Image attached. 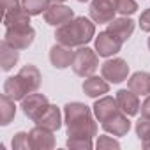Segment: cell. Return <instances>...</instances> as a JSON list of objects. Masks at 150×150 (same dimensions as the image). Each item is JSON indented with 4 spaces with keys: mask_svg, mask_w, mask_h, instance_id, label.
Segmentation results:
<instances>
[{
    "mask_svg": "<svg viewBox=\"0 0 150 150\" xmlns=\"http://www.w3.org/2000/svg\"><path fill=\"white\" fill-rule=\"evenodd\" d=\"M41 85V72L35 65L28 64L20 69L16 76H11L4 83V94L14 101H23L28 94L37 92Z\"/></svg>",
    "mask_w": 150,
    "mask_h": 150,
    "instance_id": "3",
    "label": "cell"
},
{
    "mask_svg": "<svg viewBox=\"0 0 150 150\" xmlns=\"http://www.w3.org/2000/svg\"><path fill=\"white\" fill-rule=\"evenodd\" d=\"M34 37H35V32L32 27H11V28H6L4 41H7L16 50H25L34 42Z\"/></svg>",
    "mask_w": 150,
    "mask_h": 150,
    "instance_id": "7",
    "label": "cell"
},
{
    "mask_svg": "<svg viewBox=\"0 0 150 150\" xmlns=\"http://www.w3.org/2000/svg\"><path fill=\"white\" fill-rule=\"evenodd\" d=\"M139 110H141V117L150 118V96H146V99L143 101V104L139 106Z\"/></svg>",
    "mask_w": 150,
    "mask_h": 150,
    "instance_id": "31",
    "label": "cell"
},
{
    "mask_svg": "<svg viewBox=\"0 0 150 150\" xmlns=\"http://www.w3.org/2000/svg\"><path fill=\"white\" fill-rule=\"evenodd\" d=\"M21 108H23V113H25L30 120L37 122V120L44 115V111L50 108V101H48L46 96L37 94V92H32V94H28V96L21 101Z\"/></svg>",
    "mask_w": 150,
    "mask_h": 150,
    "instance_id": "5",
    "label": "cell"
},
{
    "mask_svg": "<svg viewBox=\"0 0 150 150\" xmlns=\"http://www.w3.org/2000/svg\"><path fill=\"white\" fill-rule=\"evenodd\" d=\"M72 71L78 74V76H83V78H88L97 71L99 67V58H97V51L87 48V46H81L76 50L74 53V60H72Z\"/></svg>",
    "mask_w": 150,
    "mask_h": 150,
    "instance_id": "4",
    "label": "cell"
},
{
    "mask_svg": "<svg viewBox=\"0 0 150 150\" xmlns=\"http://www.w3.org/2000/svg\"><path fill=\"white\" fill-rule=\"evenodd\" d=\"M4 25H6V28H11V27H30V14L25 11L23 4H20L18 7H14L13 11L4 14Z\"/></svg>",
    "mask_w": 150,
    "mask_h": 150,
    "instance_id": "17",
    "label": "cell"
},
{
    "mask_svg": "<svg viewBox=\"0 0 150 150\" xmlns=\"http://www.w3.org/2000/svg\"><path fill=\"white\" fill-rule=\"evenodd\" d=\"M118 110L120 108L117 104V99H113V97H103V99L96 101V104H94V115L97 117V120L101 124L106 122L108 118H111Z\"/></svg>",
    "mask_w": 150,
    "mask_h": 150,
    "instance_id": "16",
    "label": "cell"
},
{
    "mask_svg": "<svg viewBox=\"0 0 150 150\" xmlns=\"http://www.w3.org/2000/svg\"><path fill=\"white\" fill-rule=\"evenodd\" d=\"M28 145L34 150H48L55 146V138H53V131L37 125L28 132Z\"/></svg>",
    "mask_w": 150,
    "mask_h": 150,
    "instance_id": "10",
    "label": "cell"
},
{
    "mask_svg": "<svg viewBox=\"0 0 150 150\" xmlns=\"http://www.w3.org/2000/svg\"><path fill=\"white\" fill-rule=\"evenodd\" d=\"M55 4H62V2H65V0H53Z\"/></svg>",
    "mask_w": 150,
    "mask_h": 150,
    "instance_id": "32",
    "label": "cell"
},
{
    "mask_svg": "<svg viewBox=\"0 0 150 150\" xmlns=\"http://www.w3.org/2000/svg\"><path fill=\"white\" fill-rule=\"evenodd\" d=\"M78 2H88V0H78Z\"/></svg>",
    "mask_w": 150,
    "mask_h": 150,
    "instance_id": "34",
    "label": "cell"
},
{
    "mask_svg": "<svg viewBox=\"0 0 150 150\" xmlns=\"http://www.w3.org/2000/svg\"><path fill=\"white\" fill-rule=\"evenodd\" d=\"M101 125H103V129H104L106 132H110V134H113V136H124V134H127L129 129H131V120L127 118V115H125L122 110H118L111 118H108V120L103 122Z\"/></svg>",
    "mask_w": 150,
    "mask_h": 150,
    "instance_id": "13",
    "label": "cell"
},
{
    "mask_svg": "<svg viewBox=\"0 0 150 150\" xmlns=\"http://www.w3.org/2000/svg\"><path fill=\"white\" fill-rule=\"evenodd\" d=\"M94 34H96L94 23L90 20L80 16V18H72L71 21L57 27L55 37L60 44H65L71 48H81L92 41Z\"/></svg>",
    "mask_w": 150,
    "mask_h": 150,
    "instance_id": "2",
    "label": "cell"
},
{
    "mask_svg": "<svg viewBox=\"0 0 150 150\" xmlns=\"http://www.w3.org/2000/svg\"><path fill=\"white\" fill-rule=\"evenodd\" d=\"M143 146H145V148H150V141H148V143H143Z\"/></svg>",
    "mask_w": 150,
    "mask_h": 150,
    "instance_id": "33",
    "label": "cell"
},
{
    "mask_svg": "<svg viewBox=\"0 0 150 150\" xmlns=\"http://www.w3.org/2000/svg\"><path fill=\"white\" fill-rule=\"evenodd\" d=\"M136 134L141 139V143H148L150 141V118L141 117L136 122Z\"/></svg>",
    "mask_w": 150,
    "mask_h": 150,
    "instance_id": "24",
    "label": "cell"
},
{
    "mask_svg": "<svg viewBox=\"0 0 150 150\" xmlns=\"http://www.w3.org/2000/svg\"><path fill=\"white\" fill-rule=\"evenodd\" d=\"M16 115V106H14V99H11L9 96H2L0 97V124L7 125Z\"/></svg>",
    "mask_w": 150,
    "mask_h": 150,
    "instance_id": "22",
    "label": "cell"
},
{
    "mask_svg": "<svg viewBox=\"0 0 150 150\" xmlns=\"http://www.w3.org/2000/svg\"><path fill=\"white\" fill-rule=\"evenodd\" d=\"M101 74L110 83H122L124 80H127L129 65L122 58H110L101 65Z\"/></svg>",
    "mask_w": 150,
    "mask_h": 150,
    "instance_id": "6",
    "label": "cell"
},
{
    "mask_svg": "<svg viewBox=\"0 0 150 150\" xmlns=\"http://www.w3.org/2000/svg\"><path fill=\"white\" fill-rule=\"evenodd\" d=\"M21 4L30 16H37L50 7V0H21Z\"/></svg>",
    "mask_w": 150,
    "mask_h": 150,
    "instance_id": "23",
    "label": "cell"
},
{
    "mask_svg": "<svg viewBox=\"0 0 150 150\" xmlns=\"http://www.w3.org/2000/svg\"><path fill=\"white\" fill-rule=\"evenodd\" d=\"M69 138H94L97 134V124L88 106L81 103H69L64 108Z\"/></svg>",
    "mask_w": 150,
    "mask_h": 150,
    "instance_id": "1",
    "label": "cell"
},
{
    "mask_svg": "<svg viewBox=\"0 0 150 150\" xmlns=\"http://www.w3.org/2000/svg\"><path fill=\"white\" fill-rule=\"evenodd\" d=\"M117 0H92L90 4V18L96 23H110L115 20Z\"/></svg>",
    "mask_w": 150,
    "mask_h": 150,
    "instance_id": "8",
    "label": "cell"
},
{
    "mask_svg": "<svg viewBox=\"0 0 150 150\" xmlns=\"http://www.w3.org/2000/svg\"><path fill=\"white\" fill-rule=\"evenodd\" d=\"M96 146H97L99 150H104V148H118L120 143H118L117 139L110 138V136H99L97 141H96Z\"/></svg>",
    "mask_w": 150,
    "mask_h": 150,
    "instance_id": "27",
    "label": "cell"
},
{
    "mask_svg": "<svg viewBox=\"0 0 150 150\" xmlns=\"http://www.w3.org/2000/svg\"><path fill=\"white\" fill-rule=\"evenodd\" d=\"M117 104L118 108L127 115V117H132L138 113L139 110V99H138V94H134L132 90H118L117 92Z\"/></svg>",
    "mask_w": 150,
    "mask_h": 150,
    "instance_id": "14",
    "label": "cell"
},
{
    "mask_svg": "<svg viewBox=\"0 0 150 150\" xmlns=\"http://www.w3.org/2000/svg\"><path fill=\"white\" fill-rule=\"evenodd\" d=\"M127 88L132 90L138 96H148L150 94V74L148 72H134L127 80Z\"/></svg>",
    "mask_w": 150,
    "mask_h": 150,
    "instance_id": "18",
    "label": "cell"
},
{
    "mask_svg": "<svg viewBox=\"0 0 150 150\" xmlns=\"http://www.w3.org/2000/svg\"><path fill=\"white\" fill-rule=\"evenodd\" d=\"M37 125H42L50 131H58L62 125V118H60V110L53 104H50V108L44 111V115L35 122Z\"/></svg>",
    "mask_w": 150,
    "mask_h": 150,
    "instance_id": "21",
    "label": "cell"
},
{
    "mask_svg": "<svg viewBox=\"0 0 150 150\" xmlns=\"http://www.w3.org/2000/svg\"><path fill=\"white\" fill-rule=\"evenodd\" d=\"M139 27L143 32H150V9H145L139 16Z\"/></svg>",
    "mask_w": 150,
    "mask_h": 150,
    "instance_id": "29",
    "label": "cell"
},
{
    "mask_svg": "<svg viewBox=\"0 0 150 150\" xmlns=\"http://www.w3.org/2000/svg\"><path fill=\"white\" fill-rule=\"evenodd\" d=\"M13 148H14V150L30 148V145H28V134H27V132H18V134L13 138Z\"/></svg>",
    "mask_w": 150,
    "mask_h": 150,
    "instance_id": "28",
    "label": "cell"
},
{
    "mask_svg": "<svg viewBox=\"0 0 150 150\" xmlns=\"http://www.w3.org/2000/svg\"><path fill=\"white\" fill-rule=\"evenodd\" d=\"M74 18V13L71 7H65L62 4H53L50 6L46 11H44V20L48 25H53V27H60L67 21H71Z\"/></svg>",
    "mask_w": 150,
    "mask_h": 150,
    "instance_id": "11",
    "label": "cell"
},
{
    "mask_svg": "<svg viewBox=\"0 0 150 150\" xmlns=\"http://www.w3.org/2000/svg\"><path fill=\"white\" fill-rule=\"evenodd\" d=\"M148 48H150V37H148Z\"/></svg>",
    "mask_w": 150,
    "mask_h": 150,
    "instance_id": "35",
    "label": "cell"
},
{
    "mask_svg": "<svg viewBox=\"0 0 150 150\" xmlns=\"http://www.w3.org/2000/svg\"><path fill=\"white\" fill-rule=\"evenodd\" d=\"M108 32L117 35L120 41H127L132 32H134V21L131 18H118V20H111L108 23Z\"/></svg>",
    "mask_w": 150,
    "mask_h": 150,
    "instance_id": "15",
    "label": "cell"
},
{
    "mask_svg": "<svg viewBox=\"0 0 150 150\" xmlns=\"http://www.w3.org/2000/svg\"><path fill=\"white\" fill-rule=\"evenodd\" d=\"M74 51L71 46H65V44H55L50 51V62L53 64V67L57 69H65L69 65H72V60H74Z\"/></svg>",
    "mask_w": 150,
    "mask_h": 150,
    "instance_id": "12",
    "label": "cell"
},
{
    "mask_svg": "<svg viewBox=\"0 0 150 150\" xmlns=\"http://www.w3.org/2000/svg\"><path fill=\"white\" fill-rule=\"evenodd\" d=\"M18 6H20L18 0H2V16L7 14L9 11H13L14 7H18Z\"/></svg>",
    "mask_w": 150,
    "mask_h": 150,
    "instance_id": "30",
    "label": "cell"
},
{
    "mask_svg": "<svg viewBox=\"0 0 150 150\" xmlns=\"http://www.w3.org/2000/svg\"><path fill=\"white\" fill-rule=\"evenodd\" d=\"M69 148H92V138H69L67 139Z\"/></svg>",
    "mask_w": 150,
    "mask_h": 150,
    "instance_id": "26",
    "label": "cell"
},
{
    "mask_svg": "<svg viewBox=\"0 0 150 150\" xmlns=\"http://www.w3.org/2000/svg\"><path fill=\"white\" fill-rule=\"evenodd\" d=\"M20 50L13 48L7 41H2V44H0V65H2L4 71H9L16 65L18 58H20Z\"/></svg>",
    "mask_w": 150,
    "mask_h": 150,
    "instance_id": "20",
    "label": "cell"
},
{
    "mask_svg": "<svg viewBox=\"0 0 150 150\" xmlns=\"http://www.w3.org/2000/svg\"><path fill=\"white\" fill-rule=\"evenodd\" d=\"M122 44H124V41H120L117 35L110 34L108 30L101 32V34L96 37V51H97V55H101V57H113L115 53L120 51Z\"/></svg>",
    "mask_w": 150,
    "mask_h": 150,
    "instance_id": "9",
    "label": "cell"
},
{
    "mask_svg": "<svg viewBox=\"0 0 150 150\" xmlns=\"http://www.w3.org/2000/svg\"><path fill=\"white\" fill-rule=\"evenodd\" d=\"M136 9H138V4L134 0H117V13H120L124 16L136 13Z\"/></svg>",
    "mask_w": 150,
    "mask_h": 150,
    "instance_id": "25",
    "label": "cell"
},
{
    "mask_svg": "<svg viewBox=\"0 0 150 150\" xmlns=\"http://www.w3.org/2000/svg\"><path fill=\"white\" fill-rule=\"evenodd\" d=\"M110 90V85L104 78H99V76H88L85 81H83V92L88 96V97H101L104 94H108Z\"/></svg>",
    "mask_w": 150,
    "mask_h": 150,
    "instance_id": "19",
    "label": "cell"
}]
</instances>
